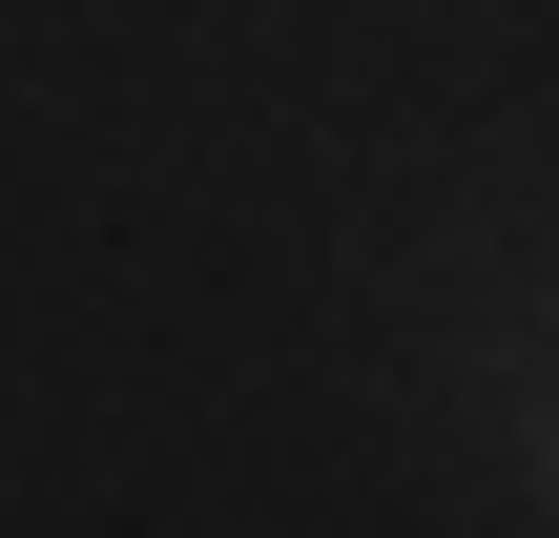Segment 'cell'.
Segmentation results:
<instances>
[{
	"mask_svg": "<svg viewBox=\"0 0 559 538\" xmlns=\"http://www.w3.org/2000/svg\"><path fill=\"white\" fill-rule=\"evenodd\" d=\"M519 477H539V498H559V352H539V373H519Z\"/></svg>",
	"mask_w": 559,
	"mask_h": 538,
	"instance_id": "1",
	"label": "cell"
}]
</instances>
